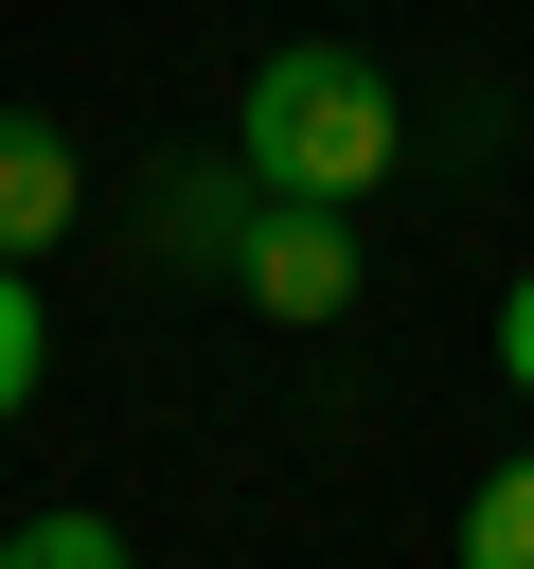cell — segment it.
<instances>
[{
    "instance_id": "1",
    "label": "cell",
    "mask_w": 534,
    "mask_h": 569,
    "mask_svg": "<svg viewBox=\"0 0 534 569\" xmlns=\"http://www.w3.org/2000/svg\"><path fill=\"white\" fill-rule=\"evenodd\" d=\"M231 160H249L267 196L356 213V196L409 160V107H392V71H374L356 36H285V53L249 71V107H231Z\"/></svg>"
},
{
    "instance_id": "2",
    "label": "cell",
    "mask_w": 534,
    "mask_h": 569,
    "mask_svg": "<svg viewBox=\"0 0 534 569\" xmlns=\"http://www.w3.org/2000/svg\"><path fill=\"white\" fill-rule=\"evenodd\" d=\"M231 284H249L267 320H338V302H356V213L267 196V213H249V249H231Z\"/></svg>"
},
{
    "instance_id": "3",
    "label": "cell",
    "mask_w": 534,
    "mask_h": 569,
    "mask_svg": "<svg viewBox=\"0 0 534 569\" xmlns=\"http://www.w3.org/2000/svg\"><path fill=\"white\" fill-rule=\"evenodd\" d=\"M249 213H267L249 160H160V178H142V249H160V267H231Z\"/></svg>"
},
{
    "instance_id": "4",
    "label": "cell",
    "mask_w": 534,
    "mask_h": 569,
    "mask_svg": "<svg viewBox=\"0 0 534 569\" xmlns=\"http://www.w3.org/2000/svg\"><path fill=\"white\" fill-rule=\"evenodd\" d=\"M71 213H89V160H71V142H53L36 107H0V249L36 267V249H53Z\"/></svg>"
},
{
    "instance_id": "5",
    "label": "cell",
    "mask_w": 534,
    "mask_h": 569,
    "mask_svg": "<svg viewBox=\"0 0 534 569\" xmlns=\"http://www.w3.org/2000/svg\"><path fill=\"white\" fill-rule=\"evenodd\" d=\"M463 569H534V445H516V462L463 498Z\"/></svg>"
},
{
    "instance_id": "6",
    "label": "cell",
    "mask_w": 534,
    "mask_h": 569,
    "mask_svg": "<svg viewBox=\"0 0 534 569\" xmlns=\"http://www.w3.org/2000/svg\"><path fill=\"white\" fill-rule=\"evenodd\" d=\"M36 373H53V320H36V267L0 249V427L36 409Z\"/></svg>"
},
{
    "instance_id": "7",
    "label": "cell",
    "mask_w": 534,
    "mask_h": 569,
    "mask_svg": "<svg viewBox=\"0 0 534 569\" xmlns=\"http://www.w3.org/2000/svg\"><path fill=\"white\" fill-rule=\"evenodd\" d=\"M0 569H125V533L107 516H36V533H0Z\"/></svg>"
},
{
    "instance_id": "8",
    "label": "cell",
    "mask_w": 534,
    "mask_h": 569,
    "mask_svg": "<svg viewBox=\"0 0 534 569\" xmlns=\"http://www.w3.org/2000/svg\"><path fill=\"white\" fill-rule=\"evenodd\" d=\"M498 373L534 391V267H516V302H498Z\"/></svg>"
}]
</instances>
